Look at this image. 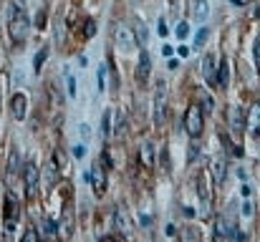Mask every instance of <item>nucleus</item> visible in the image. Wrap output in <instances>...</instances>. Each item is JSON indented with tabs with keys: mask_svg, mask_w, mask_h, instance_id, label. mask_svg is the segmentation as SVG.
Listing matches in <instances>:
<instances>
[{
	"mask_svg": "<svg viewBox=\"0 0 260 242\" xmlns=\"http://www.w3.org/2000/svg\"><path fill=\"white\" fill-rule=\"evenodd\" d=\"M104 76H106V74H104V68H99V88H104V86H106Z\"/></svg>",
	"mask_w": 260,
	"mask_h": 242,
	"instance_id": "nucleus-35",
	"label": "nucleus"
},
{
	"mask_svg": "<svg viewBox=\"0 0 260 242\" xmlns=\"http://www.w3.org/2000/svg\"><path fill=\"white\" fill-rule=\"evenodd\" d=\"M18 169H20V161H18V149H13V152H10V157H8V169H5V179H8V184H10V179L18 174Z\"/></svg>",
	"mask_w": 260,
	"mask_h": 242,
	"instance_id": "nucleus-13",
	"label": "nucleus"
},
{
	"mask_svg": "<svg viewBox=\"0 0 260 242\" xmlns=\"http://www.w3.org/2000/svg\"><path fill=\"white\" fill-rule=\"evenodd\" d=\"M187 33H189V25L187 23H179L177 25V38H187Z\"/></svg>",
	"mask_w": 260,
	"mask_h": 242,
	"instance_id": "nucleus-28",
	"label": "nucleus"
},
{
	"mask_svg": "<svg viewBox=\"0 0 260 242\" xmlns=\"http://www.w3.org/2000/svg\"><path fill=\"white\" fill-rule=\"evenodd\" d=\"M56 182H58V169H56V166H53V161H51V164H48V169H46V184H48V187H53Z\"/></svg>",
	"mask_w": 260,
	"mask_h": 242,
	"instance_id": "nucleus-20",
	"label": "nucleus"
},
{
	"mask_svg": "<svg viewBox=\"0 0 260 242\" xmlns=\"http://www.w3.org/2000/svg\"><path fill=\"white\" fill-rule=\"evenodd\" d=\"M197 189H200L202 207L207 210V204H210V189H207V177H205V171H200V177H197Z\"/></svg>",
	"mask_w": 260,
	"mask_h": 242,
	"instance_id": "nucleus-14",
	"label": "nucleus"
},
{
	"mask_svg": "<svg viewBox=\"0 0 260 242\" xmlns=\"http://www.w3.org/2000/svg\"><path fill=\"white\" fill-rule=\"evenodd\" d=\"M235 222H230L228 217H220L215 222V237H235Z\"/></svg>",
	"mask_w": 260,
	"mask_h": 242,
	"instance_id": "nucleus-10",
	"label": "nucleus"
},
{
	"mask_svg": "<svg viewBox=\"0 0 260 242\" xmlns=\"http://www.w3.org/2000/svg\"><path fill=\"white\" fill-rule=\"evenodd\" d=\"M149 74H152V58L147 51L139 53V63H137V81L139 83H147L149 81Z\"/></svg>",
	"mask_w": 260,
	"mask_h": 242,
	"instance_id": "nucleus-7",
	"label": "nucleus"
},
{
	"mask_svg": "<svg viewBox=\"0 0 260 242\" xmlns=\"http://www.w3.org/2000/svg\"><path fill=\"white\" fill-rule=\"evenodd\" d=\"M167 66H170V68H179V61H177V58H172V61H170Z\"/></svg>",
	"mask_w": 260,
	"mask_h": 242,
	"instance_id": "nucleus-37",
	"label": "nucleus"
},
{
	"mask_svg": "<svg viewBox=\"0 0 260 242\" xmlns=\"http://www.w3.org/2000/svg\"><path fill=\"white\" fill-rule=\"evenodd\" d=\"M230 126H233L235 134H240V131L245 129V114H243L240 106H233V109H230Z\"/></svg>",
	"mask_w": 260,
	"mask_h": 242,
	"instance_id": "nucleus-11",
	"label": "nucleus"
},
{
	"mask_svg": "<svg viewBox=\"0 0 260 242\" xmlns=\"http://www.w3.org/2000/svg\"><path fill=\"white\" fill-rule=\"evenodd\" d=\"M142 225L149 227V225H152V217H149V215H142Z\"/></svg>",
	"mask_w": 260,
	"mask_h": 242,
	"instance_id": "nucleus-36",
	"label": "nucleus"
},
{
	"mask_svg": "<svg viewBox=\"0 0 260 242\" xmlns=\"http://www.w3.org/2000/svg\"><path fill=\"white\" fill-rule=\"evenodd\" d=\"M253 56H255V63L260 68V41H255V48H253Z\"/></svg>",
	"mask_w": 260,
	"mask_h": 242,
	"instance_id": "nucleus-33",
	"label": "nucleus"
},
{
	"mask_svg": "<svg viewBox=\"0 0 260 242\" xmlns=\"http://www.w3.org/2000/svg\"><path fill=\"white\" fill-rule=\"evenodd\" d=\"M18 197L15 194H8L5 197V230H8V235L15 230V225H18Z\"/></svg>",
	"mask_w": 260,
	"mask_h": 242,
	"instance_id": "nucleus-4",
	"label": "nucleus"
},
{
	"mask_svg": "<svg viewBox=\"0 0 260 242\" xmlns=\"http://www.w3.org/2000/svg\"><path fill=\"white\" fill-rule=\"evenodd\" d=\"M132 33H134V41H137L139 46H147V41H149V28L144 25L142 18H134V23H132Z\"/></svg>",
	"mask_w": 260,
	"mask_h": 242,
	"instance_id": "nucleus-9",
	"label": "nucleus"
},
{
	"mask_svg": "<svg viewBox=\"0 0 260 242\" xmlns=\"http://www.w3.org/2000/svg\"><path fill=\"white\" fill-rule=\"evenodd\" d=\"M36 237H38V235H36V230H28V232L23 235V240H25V242H28V240H36Z\"/></svg>",
	"mask_w": 260,
	"mask_h": 242,
	"instance_id": "nucleus-34",
	"label": "nucleus"
},
{
	"mask_svg": "<svg viewBox=\"0 0 260 242\" xmlns=\"http://www.w3.org/2000/svg\"><path fill=\"white\" fill-rule=\"evenodd\" d=\"M250 126H253V136H260V109L253 111V116H250Z\"/></svg>",
	"mask_w": 260,
	"mask_h": 242,
	"instance_id": "nucleus-22",
	"label": "nucleus"
},
{
	"mask_svg": "<svg viewBox=\"0 0 260 242\" xmlns=\"http://www.w3.org/2000/svg\"><path fill=\"white\" fill-rule=\"evenodd\" d=\"M66 88H69V96H76V81L71 74H66Z\"/></svg>",
	"mask_w": 260,
	"mask_h": 242,
	"instance_id": "nucleus-25",
	"label": "nucleus"
},
{
	"mask_svg": "<svg viewBox=\"0 0 260 242\" xmlns=\"http://www.w3.org/2000/svg\"><path fill=\"white\" fill-rule=\"evenodd\" d=\"M197 154H200V144H197V142H192V147H189V161L197 159Z\"/></svg>",
	"mask_w": 260,
	"mask_h": 242,
	"instance_id": "nucleus-31",
	"label": "nucleus"
},
{
	"mask_svg": "<svg viewBox=\"0 0 260 242\" xmlns=\"http://www.w3.org/2000/svg\"><path fill=\"white\" fill-rule=\"evenodd\" d=\"M46 56H48V48H41L38 51V56H36V63H33V68H36V74L43 68V61H46Z\"/></svg>",
	"mask_w": 260,
	"mask_h": 242,
	"instance_id": "nucleus-23",
	"label": "nucleus"
},
{
	"mask_svg": "<svg viewBox=\"0 0 260 242\" xmlns=\"http://www.w3.org/2000/svg\"><path fill=\"white\" fill-rule=\"evenodd\" d=\"M215 83H217L220 88H225V86L230 83V68H228V63H220V66H217V79H215Z\"/></svg>",
	"mask_w": 260,
	"mask_h": 242,
	"instance_id": "nucleus-19",
	"label": "nucleus"
},
{
	"mask_svg": "<svg viewBox=\"0 0 260 242\" xmlns=\"http://www.w3.org/2000/svg\"><path fill=\"white\" fill-rule=\"evenodd\" d=\"M46 232L48 235H56L58 232V222L56 220H46Z\"/></svg>",
	"mask_w": 260,
	"mask_h": 242,
	"instance_id": "nucleus-27",
	"label": "nucleus"
},
{
	"mask_svg": "<svg viewBox=\"0 0 260 242\" xmlns=\"http://www.w3.org/2000/svg\"><path fill=\"white\" fill-rule=\"evenodd\" d=\"M0 109H3V91H0Z\"/></svg>",
	"mask_w": 260,
	"mask_h": 242,
	"instance_id": "nucleus-38",
	"label": "nucleus"
},
{
	"mask_svg": "<svg viewBox=\"0 0 260 242\" xmlns=\"http://www.w3.org/2000/svg\"><path fill=\"white\" fill-rule=\"evenodd\" d=\"M154 159H157L154 142H144V144H142V161H144L147 166H154Z\"/></svg>",
	"mask_w": 260,
	"mask_h": 242,
	"instance_id": "nucleus-15",
	"label": "nucleus"
},
{
	"mask_svg": "<svg viewBox=\"0 0 260 242\" xmlns=\"http://www.w3.org/2000/svg\"><path fill=\"white\" fill-rule=\"evenodd\" d=\"M243 217H253V202H243Z\"/></svg>",
	"mask_w": 260,
	"mask_h": 242,
	"instance_id": "nucleus-30",
	"label": "nucleus"
},
{
	"mask_svg": "<svg viewBox=\"0 0 260 242\" xmlns=\"http://www.w3.org/2000/svg\"><path fill=\"white\" fill-rule=\"evenodd\" d=\"M25 111H28V96L25 93H13V98H10V114H13V119L15 121H23L25 119Z\"/></svg>",
	"mask_w": 260,
	"mask_h": 242,
	"instance_id": "nucleus-6",
	"label": "nucleus"
},
{
	"mask_svg": "<svg viewBox=\"0 0 260 242\" xmlns=\"http://www.w3.org/2000/svg\"><path fill=\"white\" fill-rule=\"evenodd\" d=\"M212 174H215V184H222V179H225V159L222 157H217V159H212Z\"/></svg>",
	"mask_w": 260,
	"mask_h": 242,
	"instance_id": "nucleus-17",
	"label": "nucleus"
},
{
	"mask_svg": "<svg viewBox=\"0 0 260 242\" xmlns=\"http://www.w3.org/2000/svg\"><path fill=\"white\" fill-rule=\"evenodd\" d=\"M215 71H217V58H215V53H207L202 58V74L210 86H215Z\"/></svg>",
	"mask_w": 260,
	"mask_h": 242,
	"instance_id": "nucleus-8",
	"label": "nucleus"
},
{
	"mask_svg": "<svg viewBox=\"0 0 260 242\" xmlns=\"http://www.w3.org/2000/svg\"><path fill=\"white\" fill-rule=\"evenodd\" d=\"M91 177L96 179V192L101 194V192L106 189V182H104V174H101V169H99V166H93V171H91Z\"/></svg>",
	"mask_w": 260,
	"mask_h": 242,
	"instance_id": "nucleus-21",
	"label": "nucleus"
},
{
	"mask_svg": "<svg viewBox=\"0 0 260 242\" xmlns=\"http://www.w3.org/2000/svg\"><path fill=\"white\" fill-rule=\"evenodd\" d=\"M114 215H116V227L119 230H129V217H126V210H124V204H119L116 210H114Z\"/></svg>",
	"mask_w": 260,
	"mask_h": 242,
	"instance_id": "nucleus-18",
	"label": "nucleus"
},
{
	"mask_svg": "<svg viewBox=\"0 0 260 242\" xmlns=\"http://www.w3.org/2000/svg\"><path fill=\"white\" fill-rule=\"evenodd\" d=\"M184 129H187V134H189L192 139H197V136L202 134L205 121H202V109H200L197 103L187 109V116H184Z\"/></svg>",
	"mask_w": 260,
	"mask_h": 242,
	"instance_id": "nucleus-2",
	"label": "nucleus"
},
{
	"mask_svg": "<svg viewBox=\"0 0 260 242\" xmlns=\"http://www.w3.org/2000/svg\"><path fill=\"white\" fill-rule=\"evenodd\" d=\"M84 33H86V38H91V36L96 33V23H93L91 18H88V20H86V28H84Z\"/></svg>",
	"mask_w": 260,
	"mask_h": 242,
	"instance_id": "nucleus-29",
	"label": "nucleus"
},
{
	"mask_svg": "<svg viewBox=\"0 0 260 242\" xmlns=\"http://www.w3.org/2000/svg\"><path fill=\"white\" fill-rule=\"evenodd\" d=\"M23 179H25V192H28V197H33V194H36V187H38V179H41V174H38V166H36V161H33V159L25 161Z\"/></svg>",
	"mask_w": 260,
	"mask_h": 242,
	"instance_id": "nucleus-5",
	"label": "nucleus"
},
{
	"mask_svg": "<svg viewBox=\"0 0 260 242\" xmlns=\"http://www.w3.org/2000/svg\"><path fill=\"white\" fill-rule=\"evenodd\" d=\"M109 134H111V111L104 114V136H109Z\"/></svg>",
	"mask_w": 260,
	"mask_h": 242,
	"instance_id": "nucleus-26",
	"label": "nucleus"
},
{
	"mask_svg": "<svg viewBox=\"0 0 260 242\" xmlns=\"http://www.w3.org/2000/svg\"><path fill=\"white\" fill-rule=\"evenodd\" d=\"M205 41H207V28H202V30L194 36V48H202V46H205Z\"/></svg>",
	"mask_w": 260,
	"mask_h": 242,
	"instance_id": "nucleus-24",
	"label": "nucleus"
},
{
	"mask_svg": "<svg viewBox=\"0 0 260 242\" xmlns=\"http://www.w3.org/2000/svg\"><path fill=\"white\" fill-rule=\"evenodd\" d=\"M202 106H205V111H210V109H212V98H210L207 93H202Z\"/></svg>",
	"mask_w": 260,
	"mask_h": 242,
	"instance_id": "nucleus-32",
	"label": "nucleus"
},
{
	"mask_svg": "<svg viewBox=\"0 0 260 242\" xmlns=\"http://www.w3.org/2000/svg\"><path fill=\"white\" fill-rule=\"evenodd\" d=\"M167 114V83L157 81V96H154V124H162Z\"/></svg>",
	"mask_w": 260,
	"mask_h": 242,
	"instance_id": "nucleus-3",
	"label": "nucleus"
},
{
	"mask_svg": "<svg viewBox=\"0 0 260 242\" xmlns=\"http://www.w3.org/2000/svg\"><path fill=\"white\" fill-rule=\"evenodd\" d=\"M207 15H210V3L207 0H194V20L205 23Z\"/></svg>",
	"mask_w": 260,
	"mask_h": 242,
	"instance_id": "nucleus-16",
	"label": "nucleus"
},
{
	"mask_svg": "<svg viewBox=\"0 0 260 242\" xmlns=\"http://www.w3.org/2000/svg\"><path fill=\"white\" fill-rule=\"evenodd\" d=\"M116 41H119V48H121V51H129V48H132V41H134V33H132L129 28L119 25V28H116Z\"/></svg>",
	"mask_w": 260,
	"mask_h": 242,
	"instance_id": "nucleus-12",
	"label": "nucleus"
},
{
	"mask_svg": "<svg viewBox=\"0 0 260 242\" xmlns=\"http://www.w3.org/2000/svg\"><path fill=\"white\" fill-rule=\"evenodd\" d=\"M30 30V18L25 10V0H13L10 3V38L15 46H23Z\"/></svg>",
	"mask_w": 260,
	"mask_h": 242,
	"instance_id": "nucleus-1",
	"label": "nucleus"
}]
</instances>
